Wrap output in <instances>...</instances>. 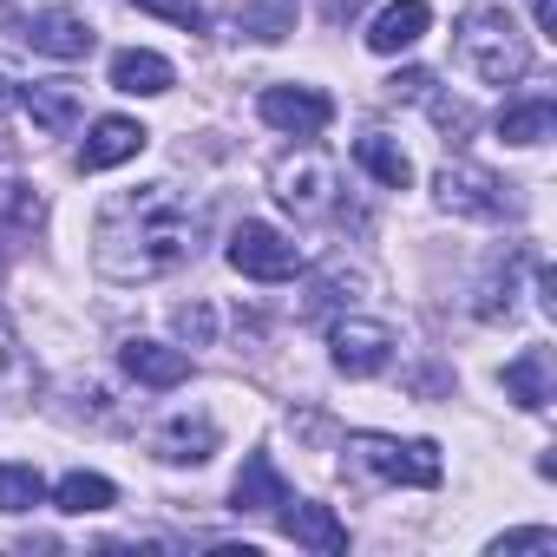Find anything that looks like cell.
Returning <instances> with one entry per match:
<instances>
[{
	"label": "cell",
	"instance_id": "6da1fadb",
	"mask_svg": "<svg viewBox=\"0 0 557 557\" xmlns=\"http://www.w3.org/2000/svg\"><path fill=\"white\" fill-rule=\"evenodd\" d=\"M197 256V210L171 184L125 190L92 230V262L106 283H158Z\"/></svg>",
	"mask_w": 557,
	"mask_h": 557
},
{
	"label": "cell",
	"instance_id": "e0dca14e",
	"mask_svg": "<svg viewBox=\"0 0 557 557\" xmlns=\"http://www.w3.org/2000/svg\"><path fill=\"white\" fill-rule=\"evenodd\" d=\"M21 106H27L34 125L53 132V138H66V132L79 125V86H66V79H40V86H27Z\"/></svg>",
	"mask_w": 557,
	"mask_h": 557
},
{
	"label": "cell",
	"instance_id": "cb8c5ba5",
	"mask_svg": "<svg viewBox=\"0 0 557 557\" xmlns=\"http://www.w3.org/2000/svg\"><path fill=\"white\" fill-rule=\"evenodd\" d=\"M138 14H158V21H171V27H184V34H203V8L197 0H132Z\"/></svg>",
	"mask_w": 557,
	"mask_h": 557
},
{
	"label": "cell",
	"instance_id": "9c48e42d",
	"mask_svg": "<svg viewBox=\"0 0 557 557\" xmlns=\"http://www.w3.org/2000/svg\"><path fill=\"white\" fill-rule=\"evenodd\" d=\"M27 40H34V53H47V60H86V53L99 47L92 21H86L79 8H47V14H34V21H27Z\"/></svg>",
	"mask_w": 557,
	"mask_h": 557
},
{
	"label": "cell",
	"instance_id": "83f0119b",
	"mask_svg": "<svg viewBox=\"0 0 557 557\" xmlns=\"http://www.w3.org/2000/svg\"><path fill=\"white\" fill-rule=\"evenodd\" d=\"M433 119H440L453 138H466V132H472V106H459V99H433Z\"/></svg>",
	"mask_w": 557,
	"mask_h": 557
},
{
	"label": "cell",
	"instance_id": "ffe728a7",
	"mask_svg": "<svg viewBox=\"0 0 557 557\" xmlns=\"http://www.w3.org/2000/svg\"><path fill=\"white\" fill-rule=\"evenodd\" d=\"M53 505H60L66 518L112 511V505H119V485H112V479H99V472H66V479L53 485Z\"/></svg>",
	"mask_w": 557,
	"mask_h": 557
},
{
	"label": "cell",
	"instance_id": "d6986e66",
	"mask_svg": "<svg viewBox=\"0 0 557 557\" xmlns=\"http://www.w3.org/2000/svg\"><path fill=\"white\" fill-rule=\"evenodd\" d=\"M505 394H511L524 413H544V407H550V348H524V355L505 368Z\"/></svg>",
	"mask_w": 557,
	"mask_h": 557
},
{
	"label": "cell",
	"instance_id": "ba28073f",
	"mask_svg": "<svg viewBox=\"0 0 557 557\" xmlns=\"http://www.w3.org/2000/svg\"><path fill=\"white\" fill-rule=\"evenodd\" d=\"M440 203L453 216H505L511 210V190L492 171H479V164H446L440 171Z\"/></svg>",
	"mask_w": 557,
	"mask_h": 557
},
{
	"label": "cell",
	"instance_id": "44dd1931",
	"mask_svg": "<svg viewBox=\"0 0 557 557\" xmlns=\"http://www.w3.org/2000/svg\"><path fill=\"white\" fill-rule=\"evenodd\" d=\"M550 125H557L550 99H524V106H505V112H498V138H505V145H544Z\"/></svg>",
	"mask_w": 557,
	"mask_h": 557
},
{
	"label": "cell",
	"instance_id": "f1b7e54d",
	"mask_svg": "<svg viewBox=\"0 0 557 557\" xmlns=\"http://www.w3.org/2000/svg\"><path fill=\"white\" fill-rule=\"evenodd\" d=\"M426 86H433V79H426L420 66H413V73H394V79H387V92H394V99H420Z\"/></svg>",
	"mask_w": 557,
	"mask_h": 557
},
{
	"label": "cell",
	"instance_id": "9a60e30c",
	"mask_svg": "<svg viewBox=\"0 0 557 557\" xmlns=\"http://www.w3.org/2000/svg\"><path fill=\"white\" fill-rule=\"evenodd\" d=\"M112 86H119V92H132V99H158V92H171V86H177V73H171V60H164V53L125 47V53H112Z\"/></svg>",
	"mask_w": 557,
	"mask_h": 557
},
{
	"label": "cell",
	"instance_id": "7c38bea8",
	"mask_svg": "<svg viewBox=\"0 0 557 557\" xmlns=\"http://www.w3.org/2000/svg\"><path fill=\"white\" fill-rule=\"evenodd\" d=\"M119 361H125L132 381H145V387H158V394L190 381V355H184V348H164V342H145V335H132V342L119 348Z\"/></svg>",
	"mask_w": 557,
	"mask_h": 557
},
{
	"label": "cell",
	"instance_id": "484cf974",
	"mask_svg": "<svg viewBox=\"0 0 557 557\" xmlns=\"http://www.w3.org/2000/svg\"><path fill=\"white\" fill-rule=\"evenodd\" d=\"M492 550H498V557H511V550H557V531H550V524H531V531H505Z\"/></svg>",
	"mask_w": 557,
	"mask_h": 557
},
{
	"label": "cell",
	"instance_id": "5b68a950",
	"mask_svg": "<svg viewBox=\"0 0 557 557\" xmlns=\"http://www.w3.org/2000/svg\"><path fill=\"white\" fill-rule=\"evenodd\" d=\"M329 348H335V368L355 374V381H374L387 361H394V329L387 322H368V315H342L329 329Z\"/></svg>",
	"mask_w": 557,
	"mask_h": 557
},
{
	"label": "cell",
	"instance_id": "7a4b0ae2",
	"mask_svg": "<svg viewBox=\"0 0 557 557\" xmlns=\"http://www.w3.org/2000/svg\"><path fill=\"white\" fill-rule=\"evenodd\" d=\"M459 66L479 73L485 86H511L531 66V40L518 34V21L505 8H472L459 21Z\"/></svg>",
	"mask_w": 557,
	"mask_h": 557
},
{
	"label": "cell",
	"instance_id": "52a82bcc",
	"mask_svg": "<svg viewBox=\"0 0 557 557\" xmlns=\"http://www.w3.org/2000/svg\"><path fill=\"white\" fill-rule=\"evenodd\" d=\"M275 197H283L296 216H329V203H335V171H329V158H322V151L283 158V164H275Z\"/></svg>",
	"mask_w": 557,
	"mask_h": 557
},
{
	"label": "cell",
	"instance_id": "ac0fdd59",
	"mask_svg": "<svg viewBox=\"0 0 557 557\" xmlns=\"http://www.w3.org/2000/svg\"><path fill=\"white\" fill-rule=\"evenodd\" d=\"M355 164L374 177V184H387V190H407L413 184V158L387 138V132H368V138H355Z\"/></svg>",
	"mask_w": 557,
	"mask_h": 557
},
{
	"label": "cell",
	"instance_id": "4fadbf2b",
	"mask_svg": "<svg viewBox=\"0 0 557 557\" xmlns=\"http://www.w3.org/2000/svg\"><path fill=\"white\" fill-rule=\"evenodd\" d=\"M145 125L138 119H99L92 125V138L79 145V171H112V164H132L138 151H145Z\"/></svg>",
	"mask_w": 557,
	"mask_h": 557
},
{
	"label": "cell",
	"instance_id": "5bb4252c",
	"mask_svg": "<svg viewBox=\"0 0 557 557\" xmlns=\"http://www.w3.org/2000/svg\"><path fill=\"white\" fill-rule=\"evenodd\" d=\"M426 27H433L426 0H387V8L374 14V27H368V47L374 53H407V47H420Z\"/></svg>",
	"mask_w": 557,
	"mask_h": 557
},
{
	"label": "cell",
	"instance_id": "30bf717a",
	"mask_svg": "<svg viewBox=\"0 0 557 557\" xmlns=\"http://www.w3.org/2000/svg\"><path fill=\"white\" fill-rule=\"evenodd\" d=\"M275 518H283V531L322 557H342L348 550V524L335 518V505H315V498H283L275 505Z\"/></svg>",
	"mask_w": 557,
	"mask_h": 557
},
{
	"label": "cell",
	"instance_id": "2e32d148",
	"mask_svg": "<svg viewBox=\"0 0 557 557\" xmlns=\"http://www.w3.org/2000/svg\"><path fill=\"white\" fill-rule=\"evenodd\" d=\"M283 498H289V479L275 472V459L269 453H249L243 472H236V485H230V505L236 511H275Z\"/></svg>",
	"mask_w": 557,
	"mask_h": 557
},
{
	"label": "cell",
	"instance_id": "8992f818",
	"mask_svg": "<svg viewBox=\"0 0 557 557\" xmlns=\"http://www.w3.org/2000/svg\"><path fill=\"white\" fill-rule=\"evenodd\" d=\"M256 112L275 125V132H289V138H322L329 119H335V99L315 92V86H269L256 99Z\"/></svg>",
	"mask_w": 557,
	"mask_h": 557
},
{
	"label": "cell",
	"instance_id": "d4e9b609",
	"mask_svg": "<svg viewBox=\"0 0 557 557\" xmlns=\"http://www.w3.org/2000/svg\"><path fill=\"white\" fill-rule=\"evenodd\" d=\"M342 283H361V275H348V269L335 262V269L322 275V283L309 289V315H322V309H335V302H348V296H342Z\"/></svg>",
	"mask_w": 557,
	"mask_h": 557
},
{
	"label": "cell",
	"instance_id": "4dcf8cb0",
	"mask_svg": "<svg viewBox=\"0 0 557 557\" xmlns=\"http://www.w3.org/2000/svg\"><path fill=\"white\" fill-rule=\"evenodd\" d=\"M14 106H21V86H14V79H8V73H0V119H8V112H14Z\"/></svg>",
	"mask_w": 557,
	"mask_h": 557
},
{
	"label": "cell",
	"instance_id": "3957f363",
	"mask_svg": "<svg viewBox=\"0 0 557 557\" xmlns=\"http://www.w3.org/2000/svg\"><path fill=\"white\" fill-rule=\"evenodd\" d=\"M348 453H355V466H361V472H374V479H387V485H420V492H433V485L446 479V466H440V446H433V440L355 433V440H348Z\"/></svg>",
	"mask_w": 557,
	"mask_h": 557
},
{
	"label": "cell",
	"instance_id": "4316f807",
	"mask_svg": "<svg viewBox=\"0 0 557 557\" xmlns=\"http://www.w3.org/2000/svg\"><path fill=\"white\" fill-rule=\"evenodd\" d=\"M210 322H216V315H210L203 302H190V309H177V335H184V342H197V348L210 342Z\"/></svg>",
	"mask_w": 557,
	"mask_h": 557
},
{
	"label": "cell",
	"instance_id": "603a6c76",
	"mask_svg": "<svg viewBox=\"0 0 557 557\" xmlns=\"http://www.w3.org/2000/svg\"><path fill=\"white\" fill-rule=\"evenodd\" d=\"M21 387H27V355H21L14 322L0 315V394H21Z\"/></svg>",
	"mask_w": 557,
	"mask_h": 557
},
{
	"label": "cell",
	"instance_id": "8fae6325",
	"mask_svg": "<svg viewBox=\"0 0 557 557\" xmlns=\"http://www.w3.org/2000/svg\"><path fill=\"white\" fill-rule=\"evenodd\" d=\"M151 453H158L164 466H203V459L216 453V420H210V413H171V420L158 426Z\"/></svg>",
	"mask_w": 557,
	"mask_h": 557
},
{
	"label": "cell",
	"instance_id": "277c9868",
	"mask_svg": "<svg viewBox=\"0 0 557 557\" xmlns=\"http://www.w3.org/2000/svg\"><path fill=\"white\" fill-rule=\"evenodd\" d=\"M230 269L249 275V283H289V275L302 269V249L275 230V223L243 216V223L230 230Z\"/></svg>",
	"mask_w": 557,
	"mask_h": 557
},
{
	"label": "cell",
	"instance_id": "f546056e",
	"mask_svg": "<svg viewBox=\"0 0 557 557\" xmlns=\"http://www.w3.org/2000/svg\"><path fill=\"white\" fill-rule=\"evenodd\" d=\"M531 21H537V34H557V0H531Z\"/></svg>",
	"mask_w": 557,
	"mask_h": 557
},
{
	"label": "cell",
	"instance_id": "7402d4cb",
	"mask_svg": "<svg viewBox=\"0 0 557 557\" xmlns=\"http://www.w3.org/2000/svg\"><path fill=\"white\" fill-rule=\"evenodd\" d=\"M47 498V485H40V472L34 466H0V511H34Z\"/></svg>",
	"mask_w": 557,
	"mask_h": 557
}]
</instances>
